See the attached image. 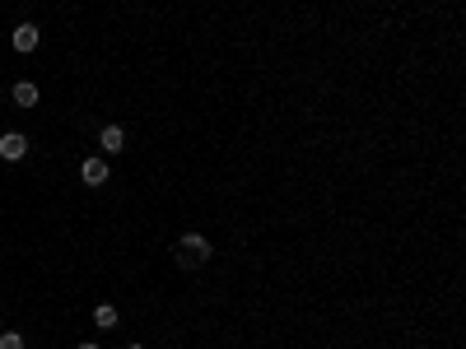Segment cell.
<instances>
[{
  "label": "cell",
  "instance_id": "cell-9",
  "mask_svg": "<svg viewBox=\"0 0 466 349\" xmlns=\"http://www.w3.org/2000/svg\"><path fill=\"white\" fill-rule=\"evenodd\" d=\"M79 349H98V345H89V340H84V345H79Z\"/></svg>",
  "mask_w": 466,
  "mask_h": 349
},
{
  "label": "cell",
  "instance_id": "cell-8",
  "mask_svg": "<svg viewBox=\"0 0 466 349\" xmlns=\"http://www.w3.org/2000/svg\"><path fill=\"white\" fill-rule=\"evenodd\" d=\"M0 349H24V335H19V331H5V335H0Z\"/></svg>",
  "mask_w": 466,
  "mask_h": 349
},
{
  "label": "cell",
  "instance_id": "cell-3",
  "mask_svg": "<svg viewBox=\"0 0 466 349\" xmlns=\"http://www.w3.org/2000/svg\"><path fill=\"white\" fill-rule=\"evenodd\" d=\"M38 42H42V29H33V24H19V29L10 33V47H15V51H33Z\"/></svg>",
  "mask_w": 466,
  "mask_h": 349
},
{
  "label": "cell",
  "instance_id": "cell-7",
  "mask_svg": "<svg viewBox=\"0 0 466 349\" xmlns=\"http://www.w3.org/2000/svg\"><path fill=\"white\" fill-rule=\"evenodd\" d=\"M93 326L112 331V326H117V307H112V303H98V307H93Z\"/></svg>",
  "mask_w": 466,
  "mask_h": 349
},
{
  "label": "cell",
  "instance_id": "cell-6",
  "mask_svg": "<svg viewBox=\"0 0 466 349\" xmlns=\"http://www.w3.org/2000/svg\"><path fill=\"white\" fill-rule=\"evenodd\" d=\"M15 103H19V107H38V84L19 79V84H15Z\"/></svg>",
  "mask_w": 466,
  "mask_h": 349
},
{
  "label": "cell",
  "instance_id": "cell-1",
  "mask_svg": "<svg viewBox=\"0 0 466 349\" xmlns=\"http://www.w3.org/2000/svg\"><path fill=\"white\" fill-rule=\"evenodd\" d=\"M172 252H177V266H182V270H191V266H205V261L215 257V247H210V238H205V233H182Z\"/></svg>",
  "mask_w": 466,
  "mask_h": 349
},
{
  "label": "cell",
  "instance_id": "cell-2",
  "mask_svg": "<svg viewBox=\"0 0 466 349\" xmlns=\"http://www.w3.org/2000/svg\"><path fill=\"white\" fill-rule=\"evenodd\" d=\"M24 154H29V136H19V131H5V136H0V159L19 163Z\"/></svg>",
  "mask_w": 466,
  "mask_h": 349
},
{
  "label": "cell",
  "instance_id": "cell-4",
  "mask_svg": "<svg viewBox=\"0 0 466 349\" xmlns=\"http://www.w3.org/2000/svg\"><path fill=\"white\" fill-rule=\"evenodd\" d=\"M79 177H84V186H103L112 172H108V163H103V159H84V163H79Z\"/></svg>",
  "mask_w": 466,
  "mask_h": 349
},
{
  "label": "cell",
  "instance_id": "cell-10",
  "mask_svg": "<svg viewBox=\"0 0 466 349\" xmlns=\"http://www.w3.org/2000/svg\"><path fill=\"white\" fill-rule=\"evenodd\" d=\"M126 349H145V345H126Z\"/></svg>",
  "mask_w": 466,
  "mask_h": 349
},
{
  "label": "cell",
  "instance_id": "cell-5",
  "mask_svg": "<svg viewBox=\"0 0 466 349\" xmlns=\"http://www.w3.org/2000/svg\"><path fill=\"white\" fill-rule=\"evenodd\" d=\"M98 145H103V154H122L126 149V131L122 126H103V131H98Z\"/></svg>",
  "mask_w": 466,
  "mask_h": 349
}]
</instances>
